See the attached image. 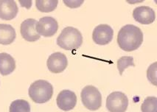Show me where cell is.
I'll return each instance as SVG.
<instances>
[{
	"label": "cell",
	"mask_w": 157,
	"mask_h": 112,
	"mask_svg": "<svg viewBox=\"0 0 157 112\" xmlns=\"http://www.w3.org/2000/svg\"><path fill=\"white\" fill-rule=\"evenodd\" d=\"M28 94L31 100L36 103H45L52 98L53 87L47 80H38L31 84Z\"/></svg>",
	"instance_id": "3957f363"
},
{
	"label": "cell",
	"mask_w": 157,
	"mask_h": 112,
	"mask_svg": "<svg viewBox=\"0 0 157 112\" xmlns=\"http://www.w3.org/2000/svg\"><path fill=\"white\" fill-rule=\"evenodd\" d=\"M16 61L14 58L6 52L0 53V74L8 75L15 70Z\"/></svg>",
	"instance_id": "4fadbf2b"
},
{
	"label": "cell",
	"mask_w": 157,
	"mask_h": 112,
	"mask_svg": "<svg viewBox=\"0 0 157 112\" xmlns=\"http://www.w3.org/2000/svg\"><path fill=\"white\" fill-rule=\"evenodd\" d=\"M114 30L108 25H99L94 29L92 39L97 44L106 45L112 41Z\"/></svg>",
	"instance_id": "52a82bcc"
},
{
	"label": "cell",
	"mask_w": 157,
	"mask_h": 112,
	"mask_svg": "<svg viewBox=\"0 0 157 112\" xmlns=\"http://www.w3.org/2000/svg\"><path fill=\"white\" fill-rule=\"evenodd\" d=\"M10 112H30V105L25 100L13 101L9 108Z\"/></svg>",
	"instance_id": "2e32d148"
},
{
	"label": "cell",
	"mask_w": 157,
	"mask_h": 112,
	"mask_svg": "<svg viewBox=\"0 0 157 112\" xmlns=\"http://www.w3.org/2000/svg\"><path fill=\"white\" fill-rule=\"evenodd\" d=\"M81 101L83 106L90 111H97L102 106V95L94 86H86L82 89Z\"/></svg>",
	"instance_id": "277c9868"
},
{
	"label": "cell",
	"mask_w": 157,
	"mask_h": 112,
	"mask_svg": "<svg viewBox=\"0 0 157 112\" xmlns=\"http://www.w3.org/2000/svg\"><path fill=\"white\" fill-rule=\"evenodd\" d=\"M68 65L67 56L62 52H57L51 54L47 61L48 69L52 73H61L63 71Z\"/></svg>",
	"instance_id": "ba28073f"
},
{
	"label": "cell",
	"mask_w": 157,
	"mask_h": 112,
	"mask_svg": "<svg viewBox=\"0 0 157 112\" xmlns=\"http://www.w3.org/2000/svg\"><path fill=\"white\" fill-rule=\"evenodd\" d=\"M63 2H64V4L66 5H67V6L69 7V8H78L79 6H81V5L83 3V1L74 2V1H67V0H64Z\"/></svg>",
	"instance_id": "ffe728a7"
},
{
	"label": "cell",
	"mask_w": 157,
	"mask_h": 112,
	"mask_svg": "<svg viewBox=\"0 0 157 112\" xmlns=\"http://www.w3.org/2000/svg\"><path fill=\"white\" fill-rule=\"evenodd\" d=\"M36 24L37 21L34 19H27L21 24L20 32L22 38L27 41H36L41 37L36 30Z\"/></svg>",
	"instance_id": "30bf717a"
},
{
	"label": "cell",
	"mask_w": 157,
	"mask_h": 112,
	"mask_svg": "<svg viewBox=\"0 0 157 112\" xmlns=\"http://www.w3.org/2000/svg\"><path fill=\"white\" fill-rule=\"evenodd\" d=\"M19 8L15 1L0 0V19L2 20L13 19L17 16Z\"/></svg>",
	"instance_id": "7c38bea8"
},
{
	"label": "cell",
	"mask_w": 157,
	"mask_h": 112,
	"mask_svg": "<svg viewBox=\"0 0 157 112\" xmlns=\"http://www.w3.org/2000/svg\"><path fill=\"white\" fill-rule=\"evenodd\" d=\"M83 44L81 33L73 27H67L61 31L57 38V44L66 50H75Z\"/></svg>",
	"instance_id": "7a4b0ae2"
},
{
	"label": "cell",
	"mask_w": 157,
	"mask_h": 112,
	"mask_svg": "<svg viewBox=\"0 0 157 112\" xmlns=\"http://www.w3.org/2000/svg\"><path fill=\"white\" fill-rule=\"evenodd\" d=\"M117 66L120 75H123L124 70L128 67H134V58L131 56H123L117 62Z\"/></svg>",
	"instance_id": "ac0fdd59"
},
{
	"label": "cell",
	"mask_w": 157,
	"mask_h": 112,
	"mask_svg": "<svg viewBox=\"0 0 157 112\" xmlns=\"http://www.w3.org/2000/svg\"><path fill=\"white\" fill-rule=\"evenodd\" d=\"M16 30L11 25L0 24V44H10L16 39Z\"/></svg>",
	"instance_id": "5bb4252c"
},
{
	"label": "cell",
	"mask_w": 157,
	"mask_h": 112,
	"mask_svg": "<svg viewBox=\"0 0 157 112\" xmlns=\"http://www.w3.org/2000/svg\"><path fill=\"white\" fill-rule=\"evenodd\" d=\"M157 98L156 97H147L141 106L142 112H156Z\"/></svg>",
	"instance_id": "e0dca14e"
},
{
	"label": "cell",
	"mask_w": 157,
	"mask_h": 112,
	"mask_svg": "<svg viewBox=\"0 0 157 112\" xmlns=\"http://www.w3.org/2000/svg\"><path fill=\"white\" fill-rule=\"evenodd\" d=\"M58 107L64 111L72 110L77 104V96L74 91L69 89L61 91L56 98Z\"/></svg>",
	"instance_id": "9c48e42d"
},
{
	"label": "cell",
	"mask_w": 157,
	"mask_h": 112,
	"mask_svg": "<svg viewBox=\"0 0 157 112\" xmlns=\"http://www.w3.org/2000/svg\"><path fill=\"white\" fill-rule=\"evenodd\" d=\"M143 42V33L140 27L126 25L120 29L117 35V44L123 50L132 52L140 48Z\"/></svg>",
	"instance_id": "6da1fadb"
},
{
	"label": "cell",
	"mask_w": 157,
	"mask_h": 112,
	"mask_svg": "<svg viewBox=\"0 0 157 112\" xmlns=\"http://www.w3.org/2000/svg\"><path fill=\"white\" fill-rule=\"evenodd\" d=\"M128 106V99L122 91H114L106 99V108L109 112H125Z\"/></svg>",
	"instance_id": "5b68a950"
},
{
	"label": "cell",
	"mask_w": 157,
	"mask_h": 112,
	"mask_svg": "<svg viewBox=\"0 0 157 112\" xmlns=\"http://www.w3.org/2000/svg\"><path fill=\"white\" fill-rule=\"evenodd\" d=\"M156 62L151 64L147 70V79L154 86H156Z\"/></svg>",
	"instance_id": "d6986e66"
},
{
	"label": "cell",
	"mask_w": 157,
	"mask_h": 112,
	"mask_svg": "<svg viewBox=\"0 0 157 112\" xmlns=\"http://www.w3.org/2000/svg\"><path fill=\"white\" fill-rule=\"evenodd\" d=\"M135 21L142 25H150L156 19V14L152 8L147 6L136 7L133 11Z\"/></svg>",
	"instance_id": "8fae6325"
},
{
	"label": "cell",
	"mask_w": 157,
	"mask_h": 112,
	"mask_svg": "<svg viewBox=\"0 0 157 112\" xmlns=\"http://www.w3.org/2000/svg\"><path fill=\"white\" fill-rule=\"evenodd\" d=\"M36 30L40 36L51 37L57 33L58 24L57 20L51 16H45L39 19L36 25Z\"/></svg>",
	"instance_id": "8992f818"
},
{
	"label": "cell",
	"mask_w": 157,
	"mask_h": 112,
	"mask_svg": "<svg viewBox=\"0 0 157 112\" xmlns=\"http://www.w3.org/2000/svg\"><path fill=\"white\" fill-rule=\"evenodd\" d=\"M58 5V0H37L36 6L41 13H50L56 10Z\"/></svg>",
	"instance_id": "9a60e30c"
}]
</instances>
